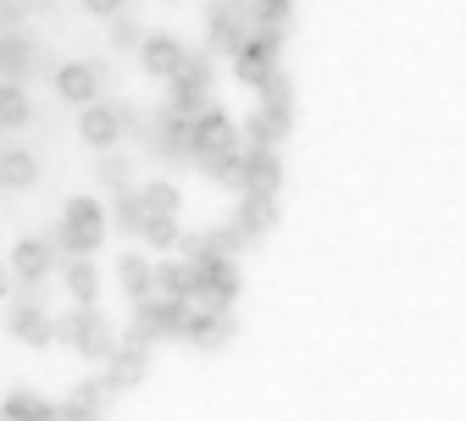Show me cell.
Masks as SVG:
<instances>
[{
	"mask_svg": "<svg viewBox=\"0 0 466 421\" xmlns=\"http://www.w3.org/2000/svg\"><path fill=\"white\" fill-rule=\"evenodd\" d=\"M106 233H111L106 205H100L95 195H78V200H67L62 222H56V233H50V245H56V250H67V256H95Z\"/></svg>",
	"mask_w": 466,
	"mask_h": 421,
	"instance_id": "6da1fadb",
	"label": "cell"
},
{
	"mask_svg": "<svg viewBox=\"0 0 466 421\" xmlns=\"http://www.w3.org/2000/svg\"><path fill=\"white\" fill-rule=\"evenodd\" d=\"M56 338L73 344L84 360H111V349H116V333H111V322L95 306H73L62 322H56Z\"/></svg>",
	"mask_w": 466,
	"mask_h": 421,
	"instance_id": "7a4b0ae2",
	"label": "cell"
},
{
	"mask_svg": "<svg viewBox=\"0 0 466 421\" xmlns=\"http://www.w3.org/2000/svg\"><path fill=\"white\" fill-rule=\"evenodd\" d=\"M278 50H283V34H278V28H256V34H245V45L228 55V62H233V78L256 89L261 78L278 73Z\"/></svg>",
	"mask_w": 466,
	"mask_h": 421,
	"instance_id": "3957f363",
	"label": "cell"
},
{
	"mask_svg": "<svg viewBox=\"0 0 466 421\" xmlns=\"http://www.w3.org/2000/svg\"><path fill=\"white\" fill-rule=\"evenodd\" d=\"M195 299L211 306V311H228L233 299H239V266H233V256L195 261Z\"/></svg>",
	"mask_w": 466,
	"mask_h": 421,
	"instance_id": "277c9868",
	"label": "cell"
},
{
	"mask_svg": "<svg viewBox=\"0 0 466 421\" xmlns=\"http://www.w3.org/2000/svg\"><path fill=\"white\" fill-rule=\"evenodd\" d=\"M184 322H189V299H134V333H145L150 344L156 338H184Z\"/></svg>",
	"mask_w": 466,
	"mask_h": 421,
	"instance_id": "5b68a950",
	"label": "cell"
},
{
	"mask_svg": "<svg viewBox=\"0 0 466 421\" xmlns=\"http://www.w3.org/2000/svg\"><path fill=\"white\" fill-rule=\"evenodd\" d=\"M189 150L195 155H217V150H239V123L228 105H206L200 116H189Z\"/></svg>",
	"mask_w": 466,
	"mask_h": 421,
	"instance_id": "8992f818",
	"label": "cell"
},
{
	"mask_svg": "<svg viewBox=\"0 0 466 421\" xmlns=\"http://www.w3.org/2000/svg\"><path fill=\"white\" fill-rule=\"evenodd\" d=\"M145 372H150V338L128 327L123 338H116L111 360H106V383H111V388H134Z\"/></svg>",
	"mask_w": 466,
	"mask_h": 421,
	"instance_id": "52a82bcc",
	"label": "cell"
},
{
	"mask_svg": "<svg viewBox=\"0 0 466 421\" xmlns=\"http://www.w3.org/2000/svg\"><path fill=\"white\" fill-rule=\"evenodd\" d=\"M278 184H283V161H278V150H256V145H245V150H239V189L272 200Z\"/></svg>",
	"mask_w": 466,
	"mask_h": 421,
	"instance_id": "ba28073f",
	"label": "cell"
},
{
	"mask_svg": "<svg viewBox=\"0 0 466 421\" xmlns=\"http://www.w3.org/2000/svg\"><path fill=\"white\" fill-rule=\"evenodd\" d=\"M184 62H189V50H184V39H178V34L156 28V34H145V39H139V67H145L150 78H172Z\"/></svg>",
	"mask_w": 466,
	"mask_h": 421,
	"instance_id": "9c48e42d",
	"label": "cell"
},
{
	"mask_svg": "<svg viewBox=\"0 0 466 421\" xmlns=\"http://www.w3.org/2000/svg\"><path fill=\"white\" fill-rule=\"evenodd\" d=\"M6 327L23 338V344H34V349H45V344H56V322L45 316V306L39 299H6Z\"/></svg>",
	"mask_w": 466,
	"mask_h": 421,
	"instance_id": "30bf717a",
	"label": "cell"
},
{
	"mask_svg": "<svg viewBox=\"0 0 466 421\" xmlns=\"http://www.w3.org/2000/svg\"><path fill=\"white\" fill-rule=\"evenodd\" d=\"M123 128H128V116L116 111V105H84V116H78V134H84V145L89 150H111L116 139H123Z\"/></svg>",
	"mask_w": 466,
	"mask_h": 421,
	"instance_id": "8fae6325",
	"label": "cell"
},
{
	"mask_svg": "<svg viewBox=\"0 0 466 421\" xmlns=\"http://www.w3.org/2000/svg\"><path fill=\"white\" fill-rule=\"evenodd\" d=\"M50 272H56V245H50V238H17V250H12V277H23L28 288H39Z\"/></svg>",
	"mask_w": 466,
	"mask_h": 421,
	"instance_id": "7c38bea8",
	"label": "cell"
},
{
	"mask_svg": "<svg viewBox=\"0 0 466 421\" xmlns=\"http://www.w3.org/2000/svg\"><path fill=\"white\" fill-rule=\"evenodd\" d=\"M56 95H62L67 105H95V95H100V67H89V62H67L62 73H56Z\"/></svg>",
	"mask_w": 466,
	"mask_h": 421,
	"instance_id": "4fadbf2b",
	"label": "cell"
},
{
	"mask_svg": "<svg viewBox=\"0 0 466 421\" xmlns=\"http://www.w3.org/2000/svg\"><path fill=\"white\" fill-rule=\"evenodd\" d=\"M184 338H189V344H200V349H217V344H228V338H233V316H228V311L200 306V311H189Z\"/></svg>",
	"mask_w": 466,
	"mask_h": 421,
	"instance_id": "5bb4252c",
	"label": "cell"
},
{
	"mask_svg": "<svg viewBox=\"0 0 466 421\" xmlns=\"http://www.w3.org/2000/svg\"><path fill=\"white\" fill-rule=\"evenodd\" d=\"M228 222L239 227V238H245V245H256V238H261V233L278 222V205H272L267 195H245V200H239V211H233Z\"/></svg>",
	"mask_w": 466,
	"mask_h": 421,
	"instance_id": "9a60e30c",
	"label": "cell"
},
{
	"mask_svg": "<svg viewBox=\"0 0 466 421\" xmlns=\"http://www.w3.org/2000/svg\"><path fill=\"white\" fill-rule=\"evenodd\" d=\"M283 134H289V116H283V111L256 105V111L245 116V145H256V150H278Z\"/></svg>",
	"mask_w": 466,
	"mask_h": 421,
	"instance_id": "2e32d148",
	"label": "cell"
},
{
	"mask_svg": "<svg viewBox=\"0 0 466 421\" xmlns=\"http://www.w3.org/2000/svg\"><path fill=\"white\" fill-rule=\"evenodd\" d=\"M156 294L161 299H195V261H184V256L161 261L156 266Z\"/></svg>",
	"mask_w": 466,
	"mask_h": 421,
	"instance_id": "e0dca14e",
	"label": "cell"
},
{
	"mask_svg": "<svg viewBox=\"0 0 466 421\" xmlns=\"http://www.w3.org/2000/svg\"><path fill=\"white\" fill-rule=\"evenodd\" d=\"M116 277H123V288H128V299H150L156 294V261L150 256H123L116 261Z\"/></svg>",
	"mask_w": 466,
	"mask_h": 421,
	"instance_id": "ac0fdd59",
	"label": "cell"
},
{
	"mask_svg": "<svg viewBox=\"0 0 466 421\" xmlns=\"http://www.w3.org/2000/svg\"><path fill=\"white\" fill-rule=\"evenodd\" d=\"M62 277H67V294L78 299V306H95V299H100V272H95L89 256H67Z\"/></svg>",
	"mask_w": 466,
	"mask_h": 421,
	"instance_id": "d6986e66",
	"label": "cell"
},
{
	"mask_svg": "<svg viewBox=\"0 0 466 421\" xmlns=\"http://www.w3.org/2000/svg\"><path fill=\"white\" fill-rule=\"evenodd\" d=\"M106 216H111V227H116V233L139 238V227H145V216H150V211H145L139 189H123V195H111V211H106Z\"/></svg>",
	"mask_w": 466,
	"mask_h": 421,
	"instance_id": "ffe728a7",
	"label": "cell"
},
{
	"mask_svg": "<svg viewBox=\"0 0 466 421\" xmlns=\"http://www.w3.org/2000/svg\"><path fill=\"white\" fill-rule=\"evenodd\" d=\"M0 421H56V405L17 388V394H6V405H0Z\"/></svg>",
	"mask_w": 466,
	"mask_h": 421,
	"instance_id": "44dd1931",
	"label": "cell"
},
{
	"mask_svg": "<svg viewBox=\"0 0 466 421\" xmlns=\"http://www.w3.org/2000/svg\"><path fill=\"white\" fill-rule=\"evenodd\" d=\"M145 211H161V216H178L184 211V189L178 184H167V177H150V184H134Z\"/></svg>",
	"mask_w": 466,
	"mask_h": 421,
	"instance_id": "7402d4cb",
	"label": "cell"
},
{
	"mask_svg": "<svg viewBox=\"0 0 466 421\" xmlns=\"http://www.w3.org/2000/svg\"><path fill=\"white\" fill-rule=\"evenodd\" d=\"M28 62H34V50H28V39L23 34H0V78H6V84H17L23 73H28Z\"/></svg>",
	"mask_w": 466,
	"mask_h": 421,
	"instance_id": "603a6c76",
	"label": "cell"
},
{
	"mask_svg": "<svg viewBox=\"0 0 466 421\" xmlns=\"http://www.w3.org/2000/svg\"><path fill=\"white\" fill-rule=\"evenodd\" d=\"M34 123V100L23 84H0V128H28Z\"/></svg>",
	"mask_w": 466,
	"mask_h": 421,
	"instance_id": "cb8c5ba5",
	"label": "cell"
},
{
	"mask_svg": "<svg viewBox=\"0 0 466 421\" xmlns=\"http://www.w3.org/2000/svg\"><path fill=\"white\" fill-rule=\"evenodd\" d=\"M34 177H39V161L28 150H6V155H0V189H34Z\"/></svg>",
	"mask_w": 466,
	"mask_h": 421,
	"instance_id": "d4e9b609",
	"label": "cell"
},
{
	"mask_svg": "<svg viewBox=\"0 0 466 421\" xmlns=\"http://www.w3.org/2000/svg\"><path fill=\"white\" fill-rule=\"evenodd\" d=\"M178 233H184V227H178V216H161V211H150V216H145V227H139V238H145L150 250H178Z\"/></svg>",
	"mask_w": 466,
	"mask_h": 421,
	"instance_id": "484cf974",
	"label": "cell"
},
{
	"mask_svg": "<svg viewBox=\"0 0 466 421\" xmlns=\"http://www.w3.org/2000/svg\"><path fill=\"white\" fill-rule=\"evenodd\" d=\"M256 105H267V111H283V116H295V89H289V78H283V73L261 78V84H256Z\"/></svg>",
	"mask_w": 466,
	"mask_h": 421,
	"instance_id": "4316f807",
	"label": "cell"
},
{
	"mask_svg": "<svg viewBox=\"0 0 466 421\" xmlns=\"http://www.w3.org/2000/svg\"><path fill=\"white\" fill-rule=\"evenodd\" d=\"M206 166V177H211V184H233V189H239V150H217V155H200Z\"/></svg>",
	"mask_w": 466,
	"mask_h": 421,
	"instance_id": "83f0119b",
	"label": "cell"
},
{
	"mask_svg": "<svg viewBox=\"0 0 466 421\" xmlns=\"http://www.w3.org/2000/svg\"><path fill=\"white\" fill-rule=\"evenodd\" d=\"M100 184H106L111 195L134 189V172H128V161H123V155H106V161H100Z\"/></svg>",
	"mask_w": 466,
	"mask_h": 421,
	"instance_id": "f1b7e54d",
	"label": "cell"
},
{
	"mask_svg": "<svg viewBox=\"0 0 466 421\" xmlns=\"http://www.w3.org/2000/svg\"><path fill=\"white\" fill-rule=\"evenodd\" d=\"M111 394H116V388H111L106 377H84V383L73 388V399H78V405H89V410H100V405H106Z\"/></svg>",
	"mask_w": 466,
	"mask_h": 421,
	"instance_id": "f546056e",
	"label": "cell"
},
{
	"mask_svg": "<svg viewBox=\"0 0 466 421\" xmlns=\"http://www.w3.org/2000/svg\"><path fill=\"white\" fill-rule=\"evenodd\" d=\"M139 39H145V34H139L134 17H111V45H116V50H128V45H139Z\"/></svg>",
	"mask_w": 466,
	"mask_h": 421,
	"instance_id": "4dcf8cb0",
	"label": "cell"
},
{
	"mask_svg": "<svg viewBox=\"0 0 466 421\" xmlns=\"http://www.w3.org/2000/svg\"><path fill=\"white\" fill-rule=\"evenodd\" d=\"M256 12H261V28H283L289 0H256Z\"/></svg>",
	"mask_w": 466,
	"mask_h": 421,
	"instance_id": "1f68e13d",
	"label": "cell"
},
{
	"mask_svg": "<svg viewBox=\"0 0 466 421\" xmlns=\"http://www.w3.org/2000/svg\"><path fill=\"white\" fill-rule=\"evenodd\" d=\"M56 421H100V410H89V405L67 399V405H56Z\"/></svg>",
	"mask_w": 466,
	"mask_h": 421,
	"instance_id": "d6a6232c",
	"label": "cell"
},
{
	"mask_svg": "<svg viewBox=\"0 0 466 421\" xmlns=\"http://www.w3.org/2000/svg\"><path fill=\"white\" fill-rule=\"evenodd\" d=\"M34 6H39V0H0V23H23Z\"/></svg>",
	"mask_w": 466,
	"mask_h": 421,
	"instance_id": "836d02e7",
	"label": "cell"
},
{
	"mask_svg": "<svg viewBox=\"0 0 466 421\" xmlns=\"http://www.w3.org/2000/svg\"><path fill=\"white\" fill-rule=\"evenodd\" d=\"M84 12H89V17H123L128 0H84Z\"/></svg>",
	"mask_w": 466,
	"mask_h": 421,
	"instance_id": "e575fe53",
	"label": "cell"
},
{
	"mask_svg": "<svg viewBox=\"0 0 466 421\" xmlns=\"http://www.w3.org/2000/svg\"><path fill=\"white\" fill-rule=\"evenodd\" d=\"M0 299H12V266H0Z\"/></svg>",
	"mask_w": 466,
	"mask_h": 421,
	"instance_id": "d590c367",
	"label": "cell"
}]
</instances>
